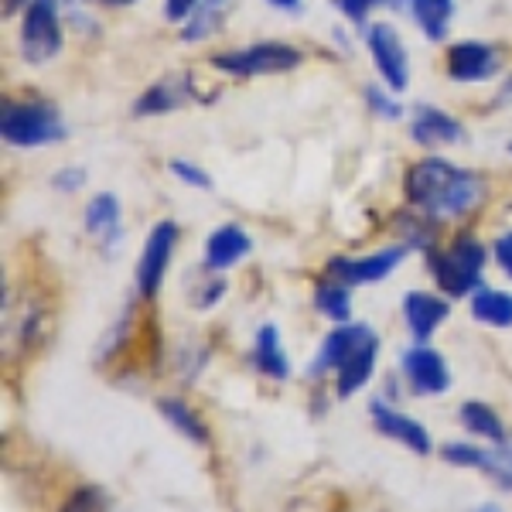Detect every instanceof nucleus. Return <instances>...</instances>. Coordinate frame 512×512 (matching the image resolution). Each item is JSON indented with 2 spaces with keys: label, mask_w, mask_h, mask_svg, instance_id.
I'll return each mask as SVG.
<instances>
[{
  "label": "nucleus",
  "mask_w": 512,
  "mask_h": 512,
  "mask_svg": "<svg viewBox=\"0 0 512 512\" xmlns=\"http://www.w3.org/2000/svg\"><path fill=\"white\" fill-rule=\"evenodd\" d=\"M407 198L434 222L472 212L485 195V181L472 171L451 168L441 158H424L407 171Z\"/></svg>",
  "instance_id": "f257e3e1"
},
{
  "label": "nucleus",
  "mask_w": 512,
  "mask_h": 512,
  "mask_svg": "<svg viewBox=\"0 0 512 512\" xmlns=\"http://www.w3.org/2000/svg\"><path fill=\"white\" fill-rule=\"evenodd\" d=\"M482 267H485V246L472 236H458L444 253H431L434 280L448 297L475 294L478 284H482Z\"/></svg>",
  "instance_id": "f03ea898"
},
{
  "label": "nucleus",
  "mask_w": 512,
  "mask_h": 512,
  "mask_svg": "<svg viewBox=\"0 0 512 512\" xmlns=\"http://www.w3.org/2000/svg\"><path fill=\"white\" fill-rule=\"evenodd\" d=\"M0 134L14 147H45L65 137L59 110L45 103H7L0 113Z\"/></svg>",
  "instance_id": "7ed1b4c3"
},
{
  "label": "nucleus",
  "mask_w": 512,
  "mask_h": 512,
  "mask_svg": "<svg viewBox=\"0 0 512 512\" xmlns=\"http://www.w3.org/2000/svg\"><path fill=\"white\" fill-rule=\"evenodd\" d=\"M219 72L226 76H274L301 65V52L291 45H277V41H263V45L239 48V52H219L212 59Z\"/></svg>",
  "instance_id": "20e7f679"
},
{
  "label": "nucleus",
  "mask_w": 512,
  "mask_h": 512,
  "mask_svg": "<svg viewBox=\"0 0 512 512\" xmlns=\"http://www.w3.org/2000/svg\"><path fill=\"white\" fill-rule=\"evenodd\" d=\"M62 48L59 28V0H31L21 21V52L28 62H48Z\"/></svg>",
  "instance_id": "39448f33"
},
{
  "label": "nucleus",
  "mask_w": 512,
  "mask_h": 512,
  "mask_svg": "<svg viewBox=\"0 0 512 512\" xmlns=\"http://www.w3.org/2000/svg\"><path fill=\"white\" fill-rule=\"evenodd\" d=\"M178 226L171 219L158 222L151 229L144 243V253H140V263H137V291L140 297H154L161 291L164 284V274H168V263H171V253L178 246Z\"/></svg>",
  "instance_id": "423d86ee"
},
{
  "label": "nucleus",
  "mask_w": 512,
  "mask_h": 512,
  "mask_svg": "<svg viewBox=\"0 0 512 512\" xmlns=\"http://www.w3.org/2000/svg\"><path fill=\"white\" fill-rule=\"evenodd\" d=\"M366 45H369V55H373L379 76L386 79V86H390L393 93L407 89V82H410L407 48H403L400 35H396L390 24H369V28H366Z\"/></svg>",
  "instance_id": "0eeeda50"
},
{
  "label": "nucleus",
  "mask_w": 512,
  "mask_h": 512,
  "mask_svg": "<svg viewBox=\"0 0 512 512\" xmlns=\"http://www.w3.org/2000/svg\"><path fill=\"white\" fill-rule=\"evenodd\" d=\"M403 256H407V246H390V250H379L373 256H359V260L342 256V260L328 263V274L345 287L349 284H379V280H386L396 267H400Z\"/></svg>",
  "instance_id": "6e6552de"
},
{
  "label": "nucleus",
  "mask_w": 512,
  "mask_h": 512,
  "mask_svg": "<svg viewBox=\"0 0 512 512\" xmlns=\"http://www.w3.org/2000/svg\"><path fill=\"white\" fill-rule=\"evenodd\" d=\"M369 414H373V427L383 437H390V441H400L403 448H410L414 454H431L434 444H431V434H427L424 424H417L414 417H403L400 410H393L390 403L383 400H373L369 403Z\"/></svg>",
  "instance_id": "1a4fd4ad"
},
{
  "label": "nucleus",
  "mask_w": 512,
  "mask_h": 512,
  "mask_svg": "<svg viewBox=\"0 0 512 512\" xmlns=\"http://www.w3.org/2000/svg\"><path fill=\"white\" fill-rule=\"evenodd\" d=\"M403 376L410 379L414 393L420 396H437L451 386L448 366H444L441 352L427 349V345H417V349L403 352Z\"/></svg>",
  "instance_id": "9d476101"
},
{
  "label": "nucleus",
  "mask_w": 512,
  "mask_h": 512,
  "mask_svg": "<svg viewBox=\"0 0 512 512\" xmlns=\"http://www.w3.org/2000/svg\"><path fill=\"white\" fill-rule=\"evenodd\" d=\"M495 69H499V55L482 41H461L448 52V76L454 82H482L495 76Z\"/></svg>",
  "instance_id": "9b49d317"
},
{
  "label": "nucleus",
  "mask_w": 512,
  "mask_h": 512,
  "mask_svg": "<svg viewBox=\"0 0 512 512\" xmlns=\"http://www.w3.org/2000/svg\"><path fill=\"white\" fill-rule=\"evenodd\" d=\"M376 332L373 328H366V325H352V321H345V325H338L332 335L321 342V352H318V359L308 366V376H325L328 369H338L342 366L349 355L359 349L362 342H369Z\"/></svg>",
  "instance_id": "f8f14e48"
},
{
  "label": "nucleus",
  "mask_w": 512,
  "mask_h": 512,
  "mask_svg": "<svg viewBox=\"0 0 512 512\" xmlns=\"http://www.w3.org/2000/svg\"><path fill=\"white\" fill-rule=\"evenodd\" d=\"M451 315V304L441 301V297L434 294H424V291H410L403 297V318H407L410 332H414L417 342H427L437 325H441L444 318Z\"/></svg>",
  "instance_id": "ddd939ff"
},
{
  "label": "nucleus",
  "mask_w": 512,
  "mask_h": 512,
  "mask_svg": "<svg viewBox=\"0 0 512 512\" xmlns=\"http://www.w3.org/2000/svg\"><path fill=\"white\" fill-rule=\"evenodd\" d=\"M253 250V239L239 226H222L205 239V267L209 270H229Z\"/></svg>",
  "instance_id": "4468645a"
},
{
  "label": "nucleus",
  "mask_w": 512,
  "mask_h": 512,
  "mask_svg": "<svg viewBox=\"0 0 512 512\" xmlns=\"http://www.w3.org/2000/svg\"><path fill=\"white\" fill-rule=\"evenodd\" d=\"M376 352H379V338L373 335L369 342H362L359 349H355L349 359L335 369L338 373L335 393L342 396V400H349V396H355L362 386L369 383V376H373V369H376Z\"/></svg>",
  "instance_id": "2eb2a0df"
},
{
  "label": "nucleus",
  "mask_w": 512,
  "mask_h": 512,
  "mask_svg": "<svg viewBox=\"0 0 512 512\" xmlns=\"http://www.w3.org/2000/svg\"><path fill=\"white\" fill-rule=\"evenodd\" d=\"M414 140L417 144H424V147H441V144H454V140H461V123L458 120H451L448 113H441V110H434V106H424V110L414 117Z\"/></svg>",
  "instance_id": "dca6fc26"
},
{
  "label": "nucleus",
  "mask_w": 512,
  "mask_h": 512,
  "mask_svg": "<svg viewBox=\"0 0 512 512\" xmlns=\"http://www.w3.org/2000/svg\"><path fill=\"white\" fill-rule=\"evenodd\" d=\"M188 99V79H161L137 99L134 113L137 117H161V113L178 110Z\"/></svg>",
  "instance_id": "f3484780"
},
{
  "label": "nucleus",
  "mask_w": 512,
  "mask_h": 512,
  "mask_svg": "<svg viewBox=\"0 0 512 512\" xmlns=\"http://www.w3.org/2000/svg\"><path fill=\"white\" fill-rule=\"evenodd\" d=\"M86 229L93 233L99 243L110 250L120 239V202L113 195H96L93 202L86 205Z\"/></svg>",
  "instance_id": "a211bd4d"
},
{
  "label": "nucleus",
  "mask_w": 512,
  "mask_h": 512,
  "mask_svg": "<svg viewBox=\"0 0 512 512\" xmlns=\"http://www.w3.org/2000/svg\"><path fill=\"white\" fill-rule=\"evenodd\" d=\"M253 362L263 376L270 379H287L291 376V366H287V355L280 349V335L274 325H263L256 332V352H253Z\"/></svg>",
  "instance_id": "6ab92c4d"
},
{
  "label": "nucleus",
  "mask_w": 512,
  "mask_h": 512,
  "mask_svg": "<svg viewBox=\"0 0 512 512\" xmlns=\"http://www.w3.org/2000/svg\"><path fill=\"white\" fill-rule=\"evenodd\" d=\"M461 427H465L468 434L475 437H485V441L492 444H506V427H502L499 414H495L492 407H485V403H465L461 407Z\"/></svg>",
  "instance_id": "aec40b11"
},
{
  "label": "nucleus",
  "mask_w": 512,
  "mask_h": 512,
  "mask_svg": "<svg viewBox=\"0 0 512 512\" xmlns=\"http://www.w3.org/2000/svg\"><path fill=\"white\" fill-rule=\"evenodd\" d=\"M472 315L482 321V325L492 328H512V294L502 291H475L472 294Z\"/></svg>",
  "instance_id": "412c9836"
},
{
  "label": "nucleus",
  "mask_w": 512,
  "mask_h": 512,
  "mask_svg": "<svg viewBox=\"0 0 512 512\" xmlns=\"http://www.w3.org/2000/svg\"><path fill=\"white\" fill-rule=\"evenodd\" d=\"M158 407H161L164 420H168V424L175 427L181 437H188L192 444H205V441H209V427H205L202 420L195 417V410L188 407V403H181V400H161Z\"/></svg>",
  "instance_id": "4be33fe9"
},
{
  "label": "nucleus",
  "mask_w": 512,
  "mask_h": 512,
  "mask_svg": "<svg viewBox=\"0 0 512 512\" xmlns=\"http://www.w3.org/2000/svg\"><path fill=\"white\" fill-rule=\"evenodd\" d=\"M441 454H444V461H448V465L478 468V472H485L489 478H492V472H495V448H492V451H485V448H478V444L454 441V444H444Z\"/></svg>",
  "instance_id": "5701e85b"
},
{
  "label": "nucleus",
  "mask_w": 512,
  "mask_h": 512,
  "mask_svg": "<svg viewBox=\"0 0 512 512\" xmlns=\"http://www.w3.org/2000/svg\"><path fill=\"white\" fill-rule=\"evenodd\" d=\"M451 14H454V0H417L414 4V18L420 21V28H424V35L431 41L444 38Z\"/></svg>",
  "instance_id": "b1692460"
},
{
  "label": "nucleus",
  "mask_w": 512,
  "mask_h": 512,
  "mask_svg": "<svg viewBox=\"0 0 512 512\" xmlns=\"http://www.w3.org/2000/svg\"><path fill=\"white\" fill-rule=\"evenodd\" d=\"M315 308L328 321H335V325H345L349 315H352V304H349V291H345V284H338V280L321 284L315 291Z\"/></svg>",
  "instance_id": "393cba45"
},
{
  "label": "nucleus",
  "mask_w": 512,
  "mask_h": 512,
  "mask_svg": "<svg viewBox=\"0 0 512 512\" xmlns=\"http://www.w3.org/2000/svg\"><path fill=\"white\" fill-rule=\"evenodd\" d=\"M62 512H110V499H106V492L96 489V485H82V489L69 495Z\"/></svg>",
  "instance_id": "a878e982"
},
{
  "label": "nucleus",
  "mask_w": 512,
  "mask_h": 512,
  "mask_svg": "<svg viewBox=\"0 0 512 512\" xmlns=\"http://www.w3.org/2000/svg\"><path fill=\"white\" fill-rule=\"evenodd\" d=\"M171 168V175H175L178 181H185V185H192V188H212V178L205 175L202 168H198V164H192V161H171L168 164Z\"/></svg>",
  "instance_id": "bb28decb"
},
{
  "label": "nucleus",
  "mask_w": 512,
  "mask_h": 512,
  "mask_svg": "<svg viewBox=\"0 0 512 512\" xmlns=\"http://www.w3.org/2000/svg\"><path fill=\"white\" fill-rule=\"evenodd\" d=\"M366 99H369V106H376L379 117H386V120H396V117H400V106H396L390 96L379 93V89H366Z\"/></svg>",
  "instance_id": "cd10ccee"
},
{
  "label": "nucleus",
  "mask_w": 512,
  "mask_h": 512,
  "mask_svg": "<svg viewBox=\"0 0 512 512\" xmlns=\"http://www.w3.org/2000/svg\"><path fill=\"white\" fill-rule=\"evenodd\" d=\"M82 181H86V171H82V168H65V171H59V175L52 178V185L59 188V192H76V188H82Z\"/></svg>",
  "instance_id": "c85d7f7f"
},
{
  "label": "nucleus",
  "mask_w": 512,
  "mask_h": 512,
  "mask_svg": "<svg viewBox=\"0 0 512 512\" xmlns=\"http://www.w3.org/2000/svg\"><path fill=\"white\" fill-rule=\"evenodd\" d=\"M376 4H383V0H338L342 14H345V18H352V21H362Z\"/></svg>",
  "instance_id": "c756f323"
},
{
  "label": "nucleus",
  "mask_w": 512,
  "mask_h": 512,
  "mask_svg": "<svg viewBox=\"0 0 512 512\" xmlns=\"http://www.w3.org/2000/svg\"><path fill=\"white\" fill-rule=\"evenodd\" d=\"M495 260H499V267L512 277V233L495 239Z\"/></svg>",
  "instance_id": "7c9ffc66"
},
{
  "label": "nucleus",
  "mask_w": 512,
  "mask_h": 512,
  "mask_svg": "<svg viewBox=\"0 0 512 512\" xmlns=\"http://www.w3.org/2000/svg\"><path fill=\"white\" fill-rule=\"evenodd\" d=\"M195 7H198V0H168V4H164V14H168V21H185Z\"/></svg>",
  "instance_id": "2f4dec72"
},
{
  "label": "nucleus",
  "mask_w": 512,
  "mask_h": 512,
  "mask_svg": "<svg viewBox=\"0 0 512 512\" xmlns=\"http://www.w3.org/2000/svg\"><path fill=\"white\" fill-rule=\"evenodd\" d=\"M226 4H229V0H205L202 11H205V14H216V18H222V11H226Z\"/></svg>",
  "instance_id": "473e14b6"
},
{
  "label": "nucleus",
  "mask_w": 512,
  "mask_h": 512,
  "mask_svg": "<svg viewBox=\"0 0 512 512\" xmlns=\"http://www.w3.org/2000/svg\"><path fill=\"white\" fill-rule=\"evenodd\" d=\"M475 512H502L499 506H495V502H485V506H478Z\"/></svg>",
  "instance_id": "72a5a7b5"
},
{
  "label": "nucleus",
  "mask_w": 512,
  "mask_h": 512,
  "mask_svg": "<svg viewBox=\"0 0 512 512\" xmlns=\"http://www.w3.org/2000/svg\"><path fill=\"white\" fill-rule=\"evenodd\" d=\"M274 7H297V0H270Z\"/></svg>",
  "instance_id": "f704fd0d"
},
{
  "label": "nucleus",
  "mask_w": 512,
  "mask_h": 512,
  "mask_svg": "<svg viewBox=\"0 0 512 512\" xmlns=\"http://www.w3.org/2000/svg\"><path fill=\"white\" fill-rule=\"evenodd\" d=\"M21 4H24V0H7V14H11L14 7H21Z\"/></svg>",
  "instance_id": "c9c22d12"
},
{
  "label": "nucleus",
  "mask_w": 512,
  "mask_h": 512,
  "mask_svg": "<svg viewBox=\"0 0 512 512\" xmlns=\"http://www.w3.org/2000/svg\"><path fill=\"white\" fill-rule=\"evenodd\" d=\"M106 4H113V7H120V4H134V0H106Z\"/></svg>",
  "instance_id": "e433bc0d"
},
{
  "label": "nucleus",
  "mask_w": 512,
  "mask_h": 512,
  "mask_svg": "<svg viewBox=\"0 0 512 512\" xmlns=\"http://www.w3.org/2000/svg\"><path fill=\"white\" fill-rule=\"evenodd\" d=\"M410 4H417V0H410Z\"/></svg>",
  "instance_id": "4c0bfd02"
},
{
  "label": "nucleus",
  "mask_w": 512,
  "mask_h": 512,
  "mask_svg": "<svg viewBox=\"0 0 512 512\" xmlns=\"http://www.w3.org/2000/svg\"><path fill=\"white\" fill-rule=\"evenodd\" d=\"M509 448H512V444H509Z\"/></svg>",
  "instance_id": "58836bf2"
}]
</instances>
